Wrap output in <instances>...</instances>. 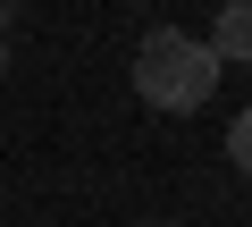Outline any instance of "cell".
<instances>
[{
    "mask_svg": "<svg viewBox=\"0 0 252 227\" xmlns=\"http://www.w3.org/2000/svg\"><path fill=\"white\" fill-rule=\"evenodd\" d=\"M135 93H143L152 109H202V101L219 93L210 42L185 34V26H152V34L135 42Z\"/></svg>",
    "mask_w": 252,
    "mask_h": 227,
    "instance_id": "cell-1",
    "label": "cell"
},
{
    "mask_svg": "<svg viewBox=\"0 0 252 227\" xmlns=\"http://www.w3.org/2000/svg\"><path fill=\"white\" fill-rule=\"evenodd\" d=\"M219 67H252V0H219V26L202 34Z\"/></svg>",
    "mask_w": 252,
    "mask_h": 227,
    "instance_id": "cell-2",
    "label": "cell"
},
{
    "mask_svg": "<svg viewBox=\"0 0 252 227\" xmlns=\"http://www.w3.org/2000/svg\"><path fill=\"white\" fill-rule=\"evenodd\" d=\"M227 160H235V177H252V109L227 127Z\"/></svg>",
    "mask_w": 252,
    "mask_h": 227,
    "instance_id": "cell-3",
    "label": "cell"
},
{
    "mask_svg": "<svg viewBox=\"0 0 252 227\" xmlns=\"http://www.w3.org/2000/svg\"><path fill=\"white\" fill-rule=\"evenodd\" d=\"M9 17H17V0H0V34H9Z\"/></svg>",
    "mask_w": 252,
    "mask_h": 227,
    "instance_id": "cell-4",
    "label": "cell"
},
{
    "mask_svg": "<svg viewBox=\"0 0 252 227\" xmlns=\"http://www.w3.org/2000/svg\"><path fill=\"white\" fill-rule=\"evenodd\" d=\"M0 76H9V34H0Z\"/></svg>",
    "mask_w": 252,
    "mask_h": 227,
    "instance_id": "cell-5",
    "label": "cell"
}]
</instances>
